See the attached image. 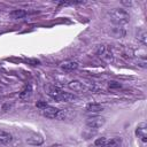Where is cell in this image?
Instances as JSON below:
<instances>
[{"instance_id": "obj_3", "label": "cell", "mask_w": 147, "mask_h": 147, "mask_svg": "<svg viewBox=\"0 0 147 147\" xmlns=\"http://www.w3.org/2000/svg\"><path fill=\"white\" fill-rule=\"evenodd\" d=\"M96 55L105 61H111L113 60V52H111L110 47L107 45H100L96 49Z\"/></svg>"}, {"instance_id": "obj_6", "label": "cell", "mask_w": 147, "mask_h": 147, "mask_svg": "<svg viewBox=\"0 0 147 147\" xmlns=\"http://www.w3.org/2000/svg\"><path fill=\"white\" fill-rule=\"evenodd\" d=\"M136 134L138 136V138H140V140L142 142L147 141V125L145 122H141L138 124V126L136 129Z\"/></svg>"}, {"instance_id": "obj_13", "label": "cell", "mask_w": 147, "mask_h": 147, "mask_svg": "<svg viewBox=\"0 0 147 147\" xmlns=\"http://www.w3.org/2000/svg\"><path fill=\"white\" fill-rule=\"evenodd\" d=\"M137 38L142 45H147V32L145 29H140L137 32Z\"/></svg>"}, {"instance_id": "obj_10", "label": "cell", "mask_w": 147, "mask_h": 147, "mask_svg": "<svg viewBox=\"0 0 147 147\" xmlns=\"http://www.w3.org/2000/svg\"><path fill=\"white\" fill-rule=\"evenodd\" d=\"M13 137L9 132L7 131H3V130H0V144L1 145H7L11 141Z\"/></svg>"}, {"instance_id": "obj_14", "label": "cell", "mask_w": 147, "mask_h": 147, "mask_svg": "<svg viewBox=\"0 0 147 147\" xmlns=\"http://www.w3.org/2000/svg\"><path fill=\"white\" fill-rule=\"evenodd\" d=\"M31 93H32V87H31L30 84H28V85L24 86V88H23L22 92L20 93V98H21V99H28V98L31 95Z\"/></svg>"}, {"instance_id": "obj_2", "label": "cell", "mask_w": 147, "mask_h": 147, "mask_svg": "<svg viewBox=\"0 0 147 147\" xmlns=\"http://www.w3.org/2000/svg\"><path fill=\"white\" fill-rule=\"evenodd\" d=\"M46 92H47V94H48L52 99H54L55 101H57V102H62L64 92H63L60 87L54 86V85H49V86H47Z\"/></svg>"}, {"instance_id": "obj_1", "label": "cell", "mask_w": 147, "mask_h": 147, "mask_svg": "<svg viewBox=\"0 0 147 147\" xmlns=\"http://www.w3.org/2000/svg\"><path fill=\"white\" fill-rule=\"evenodd\" d=\"M109 17H110V21L114 24H116L117 26L125 25V24H127L130 22V14L123 8L111 9L109 11Z\"/></svg>"}, {"instance_id": "obj_7", "label": "cell", "mask_w": 147, "mask_h": 147, "mask_svg": "<svg viewBox=\"0 0 147 147\" xmlns=\"http://www.w3.org/2000/svg\"><path fill=\"white\" fill-rule=\"evenodd\" d=\"M61 68H62L64 71L70 72V71H74V70H76V69L78 68V63H77L76 61L67 60V61H64V62L61 63Z\"/></svg>"}, {"instance_id": "obj_17", "label": "cell", "mask_w": 147, "mask_h": 147, "mask_svg": "<svg viewBox=\"0 0 147 147\" xmlns=\"http://www.w3.org/2000/svg\"><path fill=\"white\" fill-rule=\"evenodd\" d=\"M108 86H109V88H119V87H121V84L113 80V82H109Z\"/></svg>"}, {"instance_id": "obj_18", "label": "cell", "mask_w": 147, "mask_h": 147, "mask_svg": "<svg viewBox=\"0 0 147 147\" xmlns=\"http://www.w3.org/2000/svg\"><path fill=\"white\" fill-rule=\"evenodd\" d=\"M36 106H37V108H40V109H42V108L47 107L48 105H47V102H46V101H38V102L36 103Z\"/></svg>"}, {"instance_id": "obj_5", "label": "cell", "mask_w": 147, "mask_h": 147, "mask_svg": "<svg viewBox=\"0 0 147 147\" xmlns=\"http://www.w3.org/2000/svg\"><path fill=\"white\" fill-rule=\"evenodd\" d=\"M41 115L45 116V117H47V118H52V119H53V118L60 117L61 110L57 109V108H55V107L47 106V107H45V108L41 109Z\"/></svg>"}, {"instance_id": "obj_8", "label": "cell", "mask_w": 147, "mask_h": 147, "mask_svg": "<svg viewBox=\"0 0 147 147\" xmlns=\"http://www.w3.org/2000/svg\"><path fill=\"white\" fill-rule=\"evenodd\" d=\"M26 142L32 145V146H40L42 142H44V138L40 136V134H32L30 137L26 138Z\"/></svg>"}, {"instance_id": "obj_11", "label": "cell", "mask_w": 147, "mask_h": 147, "mask_svg": "<svg viewBox=\"0 0 147 147\" xmlns=\"http://www.w3.org/2000/svg\"><path fill=\"white\" fill-rule=\"evenodd\" d=\"M86 110L88 113H100L103 110V106L100 103H88L86 106Z\"/></svg>"}, {"instance_id": "obj_4", "label": "cell", "mask_w": 147, "mask_h": 147, "mask_svg": "<svg viewBox=\"0 0 147 147\" xmlns=\"http://www.w3.org/2000/svg\"><path fill=\"white\" fill-rule=\"evenodd\" d=\"M106 119L101 116H92L86 119V125L90 129H99L105 124Z\"/></svg>"}, {"instance_id": "obj_12", "label": "cell", "mask_w": 147, "mask_h": 147, "mask_svg": "<svg viewBox=\"0 0 147 147\" xmlns=\"http://www.w3.org/2000/svg\"><path fill=\"white\" fill-rule=\"evenodd\" d=\"M26 11L24 9H15V10H11L10 11V17L14 18V20H18V18H23L24 16H26Z\"/></svg>"}, {"instance_id": "obj_9", "label": "cell", "mask_w": 147, "mask_h": 147, "mask_svg": "<svg viewBox=\"0 0 147 147\" xmlns=\"http://www.w3.org/2000/svg\"><path fill=\"white\" fill-rule=\"evenodd\" d=\"M68 87L71 90V91H74V92H82L83 90H84V86H83V84L79 82V80H71V82H69V84H68Z\"/></svg>"}, {"instance_id": "obj_15", "label": "cell", "mask_w": 147, "mask_h": 147, "mask_svg": "<svg viewBox=\"0 0 147 147\" xmlns=\"http://www.w3.org/2000/svg\"><path fill=\"white\" fill-rule=\"evenodd\" d=\"M105 147H121V139L119 138H111L107 141Z\"/></svg>"}, {"instance_id": "obj_16", "label": "cell", "mask_w": 147, "mask_h": 147, "mask_svg": "<svg viewBox=\"0 0 147 147\" xmlns=\"http://www.w3.org/2000/svg\"><path fill=\"white\" fill-rule=\"evenodd\" d=\"M107 138L106 137H101V138H98L95 141H94V145L98 146V147H105V145L107 144Z\"/></svg>"}]
</instances>
